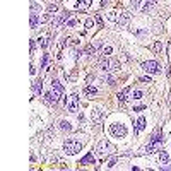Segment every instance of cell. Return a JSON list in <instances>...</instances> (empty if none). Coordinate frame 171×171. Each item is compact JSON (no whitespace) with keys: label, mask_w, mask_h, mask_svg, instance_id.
<instances>
[{"label":"cell","mask_w":171,"mask_h":171,"mask_svg":"<svg viewBox=\"0 0 171 171\" xmlns=\"http://www.w3.org/2000/svg\"><path fill=\"white\" fill-rule=\"evenodd\" d=\"M63 94V86H62V82L60 80H53L52 82V87H50V91H46L45 96H43V101L46 103V104H50V106H55L58 103V99H60V96Z\"/></svg>","instance_id":"1"},{"label":"cell","mask_w":171,"mask_h":171,"mask_svg":"<svg viewBox=\"0 0 171 171\" xmlns=\"http://www.w3.org/2000/svg\"><path fill=\"white\" fill-rule=\"evenodd\" d=\"M82 146H84V142H80L79 139L70 137V139H67V140L63 142L62 149H63V152H65L67 156H74V154H77V152L82 149Z\"/></svg>","instance_id":"2"},{"label":"cell","mask_w":171,"mask_h":171,"mask_svg":"<svg viewBox=\"0 0 171 171\" xmlns=\"http://www.w3.org/2000/svg\"><path fill=\"white\" fill-rule=\"evenodd\" d=\"M99 69L103 72H115L120 69V62L115 60V58H103L101 63H99Z\"/></svg>","instance_id":"3"},{"label":"cell","mask_w":171,"mask_h":171,"mask_svg":"<svg viewBox=\"0 0 171 171\" xmlns=\"http://www.w3.org/2000/svg\"><path fill=\"white\" fill-rule=\"evenodd\" d=\"M65 110L69 113H76L77 110H79V96L76 93L67 96V99H65Z\"/></svg>","instance_id":"4"},{"label":"cell","mask_w":171,"mask_h":171,"mask_svg":"<svg viewBox=\"0 0 171 171\" xmlns=\"http://www.w3.org/2000/svg\"><path fill=\"white\" fill-rule=\"evenodd\" d=\"M96 152L98 154H101V156H104V154H113L115 152V147L106 140V139H103V140H99L98 142V146H96Z\"/></svg>","instance_id":"5"},{"label":"cell","mask_w":171,"mask_h":171,"mask_svg":"<svg viewBox=\"0 0 171 171\" xmlns=\"http://www.w3.org/2000/svg\"><path fill=\"white\" fill-rule=\"evenodd\" d=\"M110 132H111L113 137L122 139V137H127V127L122 125V123H111L110 125Z\"/></svg>","instance_id":"6"},{"label":"cell","mask_w":171,"mask_h":171,"mask_svg":"<svg viewBox=\"0 0 171 171\" xmlns=\"http://www.w3.org/2000/svg\"><path fill=\"white\" fill-rule=\"evenodd\" d=\"M142 69H144L146 72H149V74H157V72L161 70L159 63H157V62H154V60H147V62H142Z\"/></svg>","instance_id":"7"},{"label":"cell","mask_w":171,"mask_h":171,"mask_svg":"<svg viewBox=\"0 0 171 171\" xmlns=\"http://www.w3.org/2000/svg\"><path fill=\"white\" fill-rule=\"evenodd\" d=\"M128 22H130V12H127V10L120 12V17H118V21H116V24H118L120 27H125Z\"/></svg>","instance_id":"8"},{"label":"cell","mask_w":171,"mask_h":171,"mask_svg":"<svg viewBox=\"0 0 171 171\" xmlns=\"http://www.w3.org/2000/svg\"><path fill=\"white\" fill-rule=\"evenodd\" d=\"M101 118H103V110H101V108H98V106L93 108V110H91V120H93L94 123H98Z\"/></svg>","instance_id":"9"},{"label":"cell","mask_w":171,"mask_h":171,"mask_svg":"<svg viewBox=\"0 0 171 171\" xmlns=\"http://www.w3.org/2000/svg\"><path fill=\"white\" fill-rule=\"evenodd\" d=\"M41 91H43V80L38 79V80L33 82V96H39L41 94Z\"/></svg>","instance_id":"10"},{"label":"cell","mask_w":171,"mask_h":171,"mask_svg":"<svg viewBox=\"0 0 171 171\" xmlns=\"http://www.w3.org/2000/svg\"><path fill=\"white\" fill-rule=\"evenodd\" d=\"M70 19V12H63V14H62V16H60V17H58V19H55L53 21V24H55V26H62V24H65V22H67V21Z\"/></svg>","instance_id":"11"},{"label":"cell","mask_w":171,"mask_h":171,"mask_svg":"<svg viewBox=\"0 0 171 171\" xmlns=\"http://www.w3.org/2000/svg\"><path fill=\"white\" fill-rule=\"evenodd\" d=\"M157 149H159V144H154V142H151L149 146H144L140 151L144 152V154H146V152H147V154H152V152H156Z\"/></svg>","instance_id":"12"},{"label":"cell","mask_w":171,"mask_h":171,"mask_svg":"<svg viewBox=\"0 0 171 171\" xmlns=\"http://www.w3.org/2000/svg\"><path fill=\"white\" fill-rule=\"evenodd\" d=\"M89 5H91V0H79L76 3V9L77 10H87Z\"/></svg>","instance_id":"13"},{"label":"cell","mask_w":171,"mask_h":171,"mask_svg":"<svg viewBox=\"0 0 171 171\" xmlns=\"http://www.w3.org/2000/svg\"><path fill=\"white\" fill-rule=\"evenodd\" d=\"M79 164H94V156H93V152L86 154V156L80 159V163H79Z\"/></svg>","instance_id":"14"},{"label":"cell","mask_w":171,"mask_h":171,"mask_svg":"<svg viewBox=\"0 0 171 171\" xmlns=\"http://www.w3.org/2000/svg\"><path fill=\"white\" fill-rule=\"evenodd\" d=\"M146 128V118L144 116H140L139 120H137V125H135V132L137 133H140L142 130Z\"/></svg>","instance_id":"15"},{"label":"cell","mask_w":171,"mask_h":171,"mask_svg":"<svg viewBox=\"0 0 171 171\" xmlns=\"http://www.w3.org/2000/svg\"><path fill=\"white\" fill-rule=\"evenodd\" d=\"M58 127H60V130H63V132H70V130H72V125H70L67 120H60V122H58Z\"/></svg>","instance_id":"16"},{"label":"cell","mask_w":171,"mask_h":171,"mask_svg":"<svg viewBox=\"0 0 171 171\" xmlns=\"http://www.w3.org/2000/svg\"><path fill=\"white\" fill-rule=\"evenodd\" d=\"M99 46H101L99 43H98V45H89V46L86 48V55H93V57H94L96 53H98V48H99Z\"/></svg>","instance_id":"17"},{"label":"cell","mask_w":171,"mask_h":171,"mask_svg":"<svg viewBox=\"0 0 171 171\" xmlns=\"http://www.w3.org/2000/svg\"><path fill=\"white\" fill-rule=\"evenodd\" d=\"M151 142H154V144H159V142H163V133L159 132V130H156V132L152 133V137H151Z\"/></svg>","instance_id":"18"},{"label":"cell","mask_w":171,"mask_h":171,"mask_svg":"<svg viewBox=\"0 0 171 171\" xmlns=\"http://www.w3.org/2000/svg\"><path fill=\"white\" fill-rule=\"evenodd\" d=\"M96 93H98V89H96V87H93L91 84H89V86H86V89H84V94L87 96V98H93Z\"/></svg>","instance_id":"19"},{"label":"cell","mask_w":171,"mask_h":171,"mask_svg":"<svg viewBox=\"0 0 171 171\" xmlns=\"http://www.w3.org/2000/svg\"><path fill=\"white\" fill-rule=\"evenodd\" d=\"M130 91H132V87H125V89H122V91L118 93V99H120V101H125V99H127V94H128Z\"/></svg>","instance_id":"20"},{"label":"cell","mask_w":171,"mask_h":171,"mask_svg":"<svg viewBox=\"0 0 171 171\" xmlns=\"http://www.w3.org/2000/svg\"><path fill=\"white\" fill-rule=\"evenodd\" d=\"M168 161H170V156H168V152L161 151V154H159V164H168Z\"/></svg>","instance_id":"21"},{"label":"cell","mask_w":171,"mask_h":171,"mask_svg":"<svg viewBox=\"0 0 171 171\" xmlns=\"http://www.w3.org/2000/svg\"><path fill=\"white\" fill-rule=\"evenodd\" d=\"M38 22H39L38 16H36V14H31V17H29V26H31V29H34V27L38 26Z\"/></svg>","instance_id":"22"},{"label":"cell","mask_w":171,"mask_h":171,"mask_svg":"<svg viewBox=\"0 0 171 171\" xmlns=\"http://www.w3.org/2000/svg\"><path fill=\"white\" fill-rule=\"evenodd\" d=\"M48 65H50V55H43V62H41L43 70H48Z\"/></svg>","instance_id":"23"},{"label":"cell","mask_w":171,"mask_h":171,"mask_svg":"<svg viewBox=\"0 0 171 171\" xmlns=\"http://www.w3.org/2000/svg\"><path fill=\"white\" fill-rule=\"evenodd\" d=\"M118 17H120V12H118V10H111V12L108 14V19L113 21V22H116V21H118Z\"/></svg>","instance_id":"24"},{"label":"cell","mask_w":171,"mask_h":171,"mask_svg":"<svg viewBox=\"0 0 171 171\" xmlns=\"http://www.w3.org/2000/svg\"><path fill=\"white\" fill-rule=\"evenodd\" d=\"M38 12H41V7L36 2H31V14H38Z\"/></svg>","instance_id":"25"},{"label":"cell","mask_w":171,"mask_h":171,"mask_svg":"<svg viewBox=\"0 0 171 171\" xmlns=\"http://www.w3.org/2000/svg\"><path fill=\"white\" fill-rule=\"evenodd\" d=\"M152 50H154L156 53H161V50H163V45H161V41H156V43L152 45Z\"/></svg>","instance_id":"26"},{"label":"cell","mask_w":171,"mask_h":171,"mask_svg":"<svg viewBox=\"0 0 171 171\" xmlns=\"http://www.w3.org/2000/svg\"><path fill=\"white\" fill-rule=\"evenodd\" d=\"M76 24H77L76 17H70V19L67 21V27H76Z\"/></svg>","instance_id":"27"},{"label":"cell","mask_w":171,"mask_h":171,"mask_svg":"<svg viewBox=\"0 0 171 171\" xmlns=\"http://www.w3.org/2000/svg\"><path fill=\"white\" fill-rule=\"evenodd\" d=\"M111 52H113L111 46H103V55H104V57H106V55H111Z\"/></svg>","instance_id":"28"},{"label":"cell","mask_w":171,"mask_h":171,"mask_svg":"<svg viewBox=\"0 0 171 171\" xmlns=\"http://www.w3.org/2000/svg\"><path fill=\"white\" fill-rule=\"evenodd\" d=\"M48 12H50V14L58 12V5H55V3H53V5H50V7H48Z\"/></svg>","instance_id":"29"},{"label":"cell","mask_w":171,"mask_h":171,"mask_svg":"<svg viewBox=\"0 0 171 171\" xmlns=\"http://www.w3.org/2000/svg\"><path fill=\"white\" fill-rule=\"evenodd\" d=\"M142 96H144V93H142V91H135V93H133V99H140V98H142Z\"/></svg>","instance_id":"30"},{"label":"cell","mask_w":171,"mask_h":171,"mask_svg":"<svg viewBox=\"0 0 171 171\" xmlns=\"http://www.w3.org/2000/svg\"><path fill=\"white\" fill-rule=\"evenodd\" d=\"M93 26H94V21H93V19L86 21V27H87V29H93Z\"/></svg>","instance_id":"31"},{"label":"cell","mask_w":171,"mask_h":171,"mask_svg":"<svg viewBox=\"0 0 171 171\" xmlns=\"http://www.w3.org/2000/svg\"><path fill=\"white\" fill-rule=\"evenodd\" d=\"M139 3H140V0H130V7H132V9H137Z\"/></svg>","instance_id":"32"},{"label":"cell","mask_w":171,"mask_h":171,"mask_svg":"<svg viewBox=\"0 0 171 171\" xmlns=\"http://www.w3.org/2000/svg\"><path fill=\"white\" fill-rule=\"evenodd\" d=\"M104 82H108V84H115V79L111 76H106V77H104Z\"/></svg>","instance_id":"33"},{"label":"cell","mask_w":171,"mask_h":171,"mask_svg":"<svg viewBox=\"0 0 171 171\" xmlns=\"http://www.w3.org/2000/svg\"><path fill=\"white\" fill-rule=\"evenodd\" d=\"M115 164H116V157H113L111 161H108V164H106V166H108V168H113Z\"/></svg>","instance_id":"34"},{"label":"cell","mask_w":171,"mask_h":171,"mask_svg":"<svg viewBox=\"0 0 171 171\" xmlns=\"http://www.w3.org/2000/svg\"><path fill=\"white\" fill-rule=\"evenodd\" d=\"M50 19H52V16L48 14V16H43V17H41V19H39V21H41V22H48V21H50Z\"/></svg>","instance_id":"35"},{"label":"cell","mask_w":171,"mask_h":171,"mask_svg":"<svg viewBox=\"0 0 171 171\" xmlns=\"http://www.w3.org/2000/svg\"><path fill=\"white\" fill-rule=\"evenodd\" d=\"M94 19H96V22H98V24H99V27H103V19H101V17H99V16H96Z\"/></svg>","instance_id":"36"},{"label":"cell","mask_w":171,"mask_h":171,"mask_svg":"<svg viewBox=\"0 0 171 171\" xmlns=\"http://www.w3.org/2000/svg\"><path fill=\"white\" fill-rule=\"evenodd\" d=\"M146 2H147V3H151V5H156V3H157V0H146Z\"/></svg>","instance_id":"37"},{"label":"cell","mask_w":171,"mask_h":171,"mask_svg":"<svg viewBox=\"0 0 171 171\" xmlns=\"http://www.w3.org/2000/svg\"><path fill=\"white\" fill-rule=\"evenodd\" d=\"M29 72H31V74H33V76H34V74H36V69H34V65H31V70H29Z\"/></svg>","instance_id":"38"},{"label":"cell","mask_w":171,"mask_h":171,"mask_svg":"<svg viewBox=\"0 0 171 171\" xmlns=\"http://www.w3.org/2000/svg\"><path fill=\"white\" fill-rule=\"evenodd\" d=\"M140 82H151V79L149 77H144V79H140Z\"/></svg>","instance_id":"39"},{"label":"cell","mask_w":171,"mask_h":171,"mask_svg":"<svg viewBox=\"0 0 171 171\" xmlns=\"http://www.w3.org/2000/svg\"><path fill=\"white\" fill-rule=\"evenodd\" d=\"M108 2H110V0H103V2H101V7H104V5H106Z\"/></svg>","instance_id":"40"}]
</instances>
